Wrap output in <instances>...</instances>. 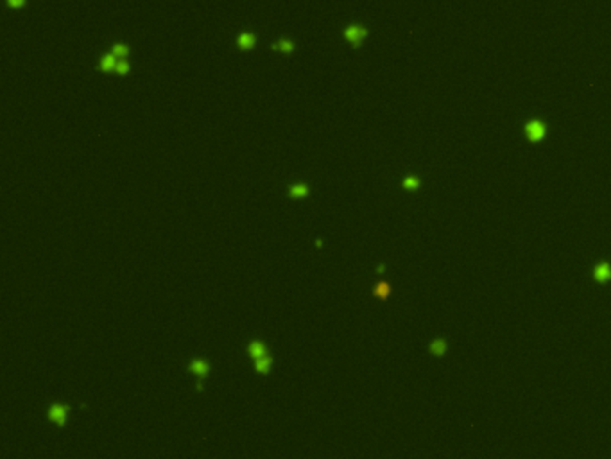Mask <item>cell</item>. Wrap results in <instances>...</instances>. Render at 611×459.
<instances>
[{
  "label": "cell",
  "instance_id": "30bf717a",
  "mask_svg": "<svg viewBox=\"0 0 611 459\" xmlns=\"http://www.w3.org/2000/svg\"><path fill=\"white\" fill-rule=\"evenodd\" d=\"M269 364H271V359L267 357V355H264V357H260V359L255 361V368H257V371H262V373L267 371Z\"/></svg>",
  "mask_w": 611,
  "mask_h": 459
},
{
  "label": "cell",
  "instance_id": "9a60e30c",
  "mask_svg": "<svg viewBox=\"0 0 611 459\" xmlns=\"http://www.w3.org/2000/svg\"><path fill=\"white\" fill-rule=\"evenodd\" d=\"M126 52H128V47H126V45H122V43H113V54L124 56Z\"/></svg>",
  "mask_w": 611,
  "mask_h": 459
},
{
  "label": "cell",
  "instance_id": "ba28073f",
  "mask_svg": "<svg viewBox=\"0 0 611 459\" xmlns=\"http://www.w3.org/2000/svg\"><path fill=\"white\" fill-rule=\"evenodd\" d=\"M419 183H421V180L418 176H412V174L403 178V187H405V189H418Z\"/></svg>",
  "mask_w": 611,
  "mask_h": 459
},
{
  "label": "cell",
  "instance_id": "277c9868",
  "mask_svg": "<svg viewBox=\"0 0 611 459\" xmlns=\"http://www.w3.org/2000/svg\"><path fill=\"white\" fill-rule=\"evenodd\" d=\"M344 34H346L353 43H357V41L366 34V29L362 24H350L346 29H344Z\"/></svg>",
  "mask_w": 611,
  "mask_h": 459
},
{
  "label": "cell",
  "instance_id": "52a82bcc",
  "mask_svg": "<svg viewBox=\"0 0 611 459\" xmlns=\"http://www.w3.org/2000/svg\"><path fill=\"white\" fill-rule=\"evenodd\" d=\"M188 370L194 371L195 375H199V377H205L206 371H208V364H206L203 359H194V361H190V364H188Z\"/></svg>",
  "mask_w": 611,
  "mask_h": 459
},
{
  "label": "cell",
  "instance_id": "7a4b0ae2",
  "mask_svg": "<svg viewBox=\"0 0 611 459\" xmlns=\"http://www.w3.org/2000/svg\"><path fill=\"white\" fill-rule=\"evenodd\" d=\"M66 412H68V407L56 402V404H52V406L48 407L47 416H48V420L54 422L58 427H63V425L66 424Z\"/></svg>",
  "mask_w": 611,
  "mask_h": 459
},
{
  "label": "cell",
  "instance_id": "3957f363",
  "mask_svg": "<svg viewBox=\"0 0 611 459\" xmlns=\"http://www.w3.org/2000/svg\"><path fill=\"white\" fill-rule=\"evenodd\" d=\"M594 278L597 282L604 283L611 280V264L608 260H600L599 264L594 267Z\"/></svg>",
  "mask_w": 611,
  "mask_h": 459
},
{
  "label": "cell",
  "instance_id": "5bb4252c",
  "mask_svg": "<svg viewBox=\"0 0 611 459\" xmlns=\"http://www.w3.org/2000/svg\"><path fill=\"white\" fill-rule=\"evenodd\" d=\"M273 47H274V49H276V47H282L283 50H289V49L292 47V41L289 40V38H280L276 43H273Z\"/></svg>",
  "mask_w": 611,
  "mask_h": 459
},
{
  "label": "cell",
  "instance_id": "5b68a950",
  "mask_svg": "<svg viewBox=\"0 0 611 459\" xmlns=\"http://www.w3.org/2000/svg\"><path fill=\"white\" fill-rule=\"evenodd\" d=\"M247 352H249V355H251L255 361L260 359V357H264V355H265L264 343H262V341H251V343H249V346H247Z\"/></svg>",
  "mask_w": 611,
  "mask_h": 459
},
{
  "label": "cell",
  "instance_id": "8fae6325",
  "mask_svg": "<svg viewBox=\"0 0 611 459\" xmlns=\"http://www.w3.org/2000/svg\"><path fill=\"white\" fill-rule=\"evenodd\" d=\"M289 192H290L292 196L305 194V192H306V185H305V183H292V185L289 187Z\"/></svg>",
  "mask_w": 611,
  "mask_h": 459
},
{
  "label": "cell",
  "instance_id": "2e32d148",
  "mask_svg": "<svg viewBox=\"0 0 611 459\" xmlns=\"http://www.w3.org/2000/svg\"><path fill=\"white\" fill-rule=\"evenodd\" d=\"M115 68H117L118 72L128 70V61H124V59H118L117 63H115Z\"/></svg>",
  "mask_w": 611,
  "mask_h": 459
},
{
  "label": "cell",
  "instance_id": "9c48e42d",
  "mask_svg": "<svg viewBox=\"0 0 611 459\" xmlns=\"http://www.w3.org/2000/svg\"><path fill=\"white\" fill-rule=\"evenodd\" d=\"M389 291H391V287H389L387 282H378L375 285V295L380 296V298H386L389 295Z\"/></svg>",
  "mask_w": 611,
  "mask_h": 459
},
{
  "label": "cell",
  "instance_id": "4fadbf2b",
  "mask_svg": "<svg viewBox=\"0 0 611 459\" xmlns=\"http://www.w3.org/2000/svg\"><path fill=\"white\" fill-rule=\"evenodd\" d=\"M239 43H241V45H244V47L251 45V43H253V34H251V33H247V31L241 33V34H239Z\"/></svg>",
  "mask_w": 611,
  "mask_h": 459
},
{
  "label": "cell",
  "instance_id": "8992f818",
  "mask_svg": "<svg viewBox=\"0 0 611 459\" xmlns=\"http://www.w3.org/2000/svg\"><path fill=\"white\" fill-rule=\"evenodd\" d=\"M429 348H430V352L434 353V355H443V353L447 352V348H448L447 339H443V337L432 339V341H430V344H429Z\"/></svg>",
  "mask_w": 611,
  "mask_h": 459
},
{
  "label": "cell",
  "instance_id": "7c38bea8",
  "mask_svg": "<svg viewBox=\"0 0 611 459\" xmlns=\"http://www.w3.org/2000/svg\"><path fill=\"white\" fill-rule=\"evenodd\" d=\"M115 65V58H113V54H102V58H100V66L102 68H110V66Z\"/></svg>",
  "mask_w": 611,
  "mask_h": 459
},
{
  "label": "cell",
  "instance_id": "6da1fadb",
  "mask_svg": "<svg viewBox=\"0 0 611 459\" xmlns=\"http://www.w3.org/2000/svg\"><path fill=\"white\" fill-rule=\"evenodd\" d=\"M523 133H525V136H527L531 142H538V140H541V138L545 136V133H547V124L543 122L541 118L532 117V118H529L527 122L523 124Z\"/></svg>",
  "mask_w": 611,
  "mask_h": 459
}]
</instances>
